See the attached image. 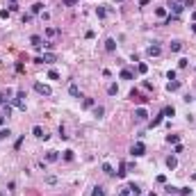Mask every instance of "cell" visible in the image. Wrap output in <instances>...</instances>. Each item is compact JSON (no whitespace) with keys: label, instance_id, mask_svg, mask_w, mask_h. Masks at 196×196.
I'll return each mask as SVG.
<instances>
[{"label":"cell","instance_id":"e575fe53","mask_svg":"<svg viewBox=\"0 0 196 196\" xmlns=\"http://www.w3.org/2000/svg\"><path fill=\"white\" fill-rule=\"evenodd\" d=\"M64 160H66V162L73 160V150H64Z\"/></svg>","mask_w":196,"mask_h":196},{"label":"cell","instance_id":"83f0119b","mask_svg":"<svg viewBox=\"0 0 196 196\" xmlns=\"http://www.w3.org/2000/svg\"><path fill=\"white\" fill-rule=\"evenodd\" d=\"M103 173H107V175H114V169L107 164V162H103Z\"/></svg>","mask_w":196,"mask_h":196},{"label":"cell","instance_id":"603a6c76","mask_svg":"<svg viewBox=\"0 0 196 196\" xmlns=\"http://www.w3.org/2000/svg\"><path fill=\"white\" fill-rule=\"evenodd\" d=\"M166 141L169 144H180V137L178 134H166Z\"/></svg>","mask_w":196,"mask_h":196},{"label":"cell","instance_id":"4fadbf2b","mask_svg":"<svg viewBox=\"0 0 196 196\" xmlns=\"http://www.w3.org/2000/svg\"><path fill=\"white\" fill-rule=\"evenodd\" d=\"M180 89V82L178 80H169V84H166V91H178Z\"/></svg>","mask_w":196,"mask_h":196},{"label":"cell","instance_id":"9c48e42d","mask_svg":"<svg viewBox=\"0 0 196 196\" xmlns=\"http://www.w3.org/2000/svg\"><path fill=\"white\" fill-rule=\"evenodd\" d=\"M169 9H171V14H173V16H178V14L182 11V2H171Z\"/></svg>","mask_w":196,"mask_h":196},{"label":"cell","instance_id":"836d02e7","mask_svg":"<svg viewBox=\"0 0 196 196\" xmlns=\"http://www.w3.org/2000/svg\"><path fill=\"white\" fill-rule=\"evenodd\" d=\"M82 107H93V98H84V100H82Z\"/></svg>","mask_w":196,"mask_h":196},{"label":"cell","instance_id":"7c38bea8","mask_svg":"<svg viewBox=\"0 0 196 196\" xmlns=\"http://www.w3.org/2000/svg\"><path fill=\"white\" fill-rule=\"evenodd\" d=\"M59 160V153H57V150H48L46 153V162H57Z\"/></svg>","mask_w":196,"mask_h":196},{"label":"cell","instance_id":"ac0fdd59","mask_svg":"<svg viewBox=\"0 0 196 196\" xmlns=\"http://www.w3.org/2000/svg\"><path fill=\"white\" fill-rule=\"evenodd\" d=\"M162 119H164V114H157V116H155V119L150 121V128H157V125L162 123Z\"/></svg>","mask_w":196,"mask_h":196},{"label":"cell","instance_id":"44dd1931","mask_svg":"<svg viewBox=\"0 0 196 196\" xmlns=\"http://www.w3.org/2000/svg\"><path fill=\"white\" fill-rule=\"evenodd\" d=\"M68 93L75 96V98H80V89H77V84H71V87H68Z\"/></svg>","mask_w":196,"mask_h":196},{"label":"cell","instance_id":"681fc988","mask_svg":"<svg viewBox=\"0 0 196 196\" xmlns=\"http://www.w3.org/2000/svg\"><path fill=\"white\" fill-rule=\"evenodd\" d=\"M175 2H185V0H175Z\"/></svg>","mask_w":196,"mask_h":196},{"label":"cell","instance_id":"d590c367","mask_svg":"<svg viewBox=\"0 0 196 196\" xmlns=\"http://www.w3.org/2000/svg\"><path fill=\"white\" fill-rule=\"evenodd\" d=\"M137 71H139V73H146V71H148V64H144V62H141L139 66H137Z\"/></svg>","mask_w":196,"mask_h":196},{"label":"cell","instance_id":"f6af8a7d","mask_svg":"<svg viewBox=\"0 0 196 196\" xmlns=\"http://www.w3.org/2000/svg\"><path fill=\"white\" fill-rule=\"evenodd\" d=\"M148 2H150V0H139V5H141V7H144V5H148Z\"/></svg>","mask_w":196,"mask_h":196},{"label":"cell","instance_id":"8992f818","mask_svg":"<svg viewBox=\"0 0 196 196\" xmlns=\"http://www.w3.org/2000/svg\"><path fill=\"white\" fill-rule=\"evenodd\" d=\"M30 43H32V46L36 48V50H39V48L43 46V39H41L39 34H32V36H30Z\"/></svg>","mask_w":196,"mask_h":196},{"label":"cell","instance_id":"ba28073f","mask_svg":"<svg viewBox=\"0 0 196 196\" xmlns=\"http://www.w3.org/2000/svg\"><path fill=\"white\" fill-rule=\"evenodd\" d=\"M130 98H132V100H139V103H146V100H148V98H146V96H141V93L137 91V89H132V91H130Z\"/></svg>","mask_w":196,"mask_h":196},{"label":"cell","instance_id":"52a82bcc","mask_svg":"<svg viewBox=\"0 0 196 196\" xmlns=\"http://www.w3.org/2000/svg\"><path fill=\"white\" fill-rule=\"evenodd\" d=\"M146 52H148V57H157L162 52V48L157 46V43H153V46H148V50H146Z\"/></svg>","mask_w":196,"mask_h":196},{"label":"cell","instance_id":"1f68e13d","mask_svg":"<svg viewBox=\"0 0 196 196\" xmlns=\"http://www.w3.org/2000/svg\"><path fill=\"white\" fill-rule=\"evenodd\" d=\"M48 77H50V80H59V73H57L55 68H50V71H48Z\"/></svg>","mask_w":196,"mask_h":196},{"label":"cell","instance_id":"ab89813d","mask_svg":"<svg viewBox=\"0 0 196 196\" xmlns=\"http://www.w3.org/2000/svg\"><path fill=\"white\" fill-rule=\"evenodd\" d=\"M157 182H160V185H166V175H157Z\"/></svg>","mask_w":196,"mask_h":196},{"label":"cell","instance_id":"60d3db41","mask_svg":"<svg viewBox=\"0 0 196 196\" xmlns=\"http://www.w3.org/2000/svg\"><path fill=\"white\" fill-rule=\"evenodd\" d=\"M194 2H196V0H185V2H182V7H194Z\"/></svg>","mask_w":196,"mask_h":196},{"label":"cell","instance_id":"ee69618b","mask_svg":"<svg viewBox=\"0 0 196 196\" xmlns=\"http://www.w3.org/2000/svg\"><path fill=\"white\" fill-rule=\"evenodd\" d=\"M2 105H7V100H5V96L0 93V107H2Z\"/></svg>","mask_w":196,"mask_h":196},{"label":"cell","instance_id":"bcb514c9","mask_svg":"<svg viewBox=\"0 0 196 196\" xmlns=\"http://www.w3.org/2000/svg\"><path fill=\"white\" fill-rule=\"evenodd\" d=\"M2 123H5V116H0V125H2Z\"/></svg>","mask_w":196,"mask_h":196},{"label":"cell","instance_id":"ffe728a7","mask_svg":"<svg viewBox=\"0 0 196 196\" xmlns=\"http://www.w3.org/2000/svg\"><path fill=\"white\" fill-rule=\"evenodd\" d=\"M182 50V41H171V52H178Z\"/></svg>","mask_w":196,"mask_h":196},{"label":"cell","instance_id":"9a60e30c","mask_svg":"<svg viewBox=\"0 0 196 196\" xmlns=\"http://www.w3.org/2000/svg\"><path fill=\"white\" fill-rule=\"evenodd\" d=\"M105 50L114 52V50H116V41H114V39H107V41H105Z\"/></svg>","mask_w":196,"mask_h":196},{"label":"cell","instance_id":"7bdbcfd3","mask_svg":"<svg viewBox=\"0 0 196 196\" xmlns=\"http://www.w3.org/2000/svg\"><path fill=\"white\" fill-rule=\"evenodd\" d=\"M173 153L178 155V153H182V144H175V148H173Z\"/></svg>","mask_w":196,"mask_h":196},{"label":"cell","instance_id":"8fae6325","mask_svg":"<svg viewBox=\"0 0 196 196\" xmlns=\"http://www.w3.org/2000/svg\"><path fill=\"white\" fill-rule=\"evenodd\" d=\"M166 166H169V171L178 169V160H175V155H171V157H166Z\"/></svg>","mask_w":196,"mask_h":196},{"label":"cell","instance_id":"f35d334b","mask_svg":"<svg viewBox=\"0 0 196 196\" xmlns=\"http://www.w3.org/2000/svg\"><path fill=\"white\" fill-rule=\"evenodd\" d=\"M62 2H64V5H68V7H71V5H77L80 0H62Z\"/></svg>","mask_w":196,"mask_h":196},{"label":"cell","instance_id":"d6986e66","mask_svg":"<svg viewBox=\"0 0 196 196\" xmlns=\"http://www.w3.org/2000/svg\"><path fill=\"white\" fill-rule=\"evenodd\" d=\"M162 114H164V116H173L175 114V109H173V105H166L164 109H162Z\"/></svg>","mask_w":196,"mask_h":196},{"label":"cell","instance_id":"5bb4252c","mask_svg":"<svg viewBox=\"0 0 196 196\" xmlns=\"http://www.w3.org/2000/svg\"><path fill=\"white\" fill-rule=\"evenodd\" d=\"M121 80H134V73L130 71V68H123V71H121Z\"/></svg>","mask_w":196,"mask_h":196},{"label":"cell","instance_id":"cb8c5ba5","mask_svg":"<svg viewBox=\"0 0 196 196\" xmlns=\"http://www.w3.org/2000/svg\"><path fill=\"white\" fill-rule=\"evenodd\" d=\"M41 9H43V2H34L32 5V14H41Z\"/></svg>","mask_w":196,"mask_h":196},{"label":"cell","instance_id":"30bf717a","mask_svg":"<svg viewBox=\"0 0 196 196\" xmlns=\"http://www.w3.org/2000/svg\"><path fill=\"white\" fill-rule=\"evenodd\" d=\"M55 59H57V55H55V52H43V57H41V64H43V62H46V64H52Z\"/></svg>","mask_w":196,"mask_h":196},{"label":"cell","instance_id":"6da1fadb","mask_svg":"<svg viewBox=\"0 0 196 196\" xmlns=\"http://www.w3.org/2000/svg\"><path fill=\"white\" fill-rule=\"evenodd\" d=\"M139 194H141V187H139V185H134V182H128V185L121 189L119 196H139Z\"/></svg>","mask_w":196,"mask_h":196},{"label":"cell","instance_id":"e0dca14e","mask_svg":"<svg viewBox=\"0 0 196 196\" xmlns=\"http://www.w3.org/2000/svg\"><path fill=\"white\" fill-rule=\"evenodd\" d=\"M107 93H109V96H116V93H119V84H116V82H112V84L107 87Z\"/></svg>","mask_w":196,"mask_h":196},{"label":"cell","instance_id":"7402d4cb","mask_svg":"<svg viewBox=\"0 0 196 196\" xmlns=\"http://www.w3.org/2000/svg\"><path fill=\"white\" fill-rule=\"evenodd\" d=\"M116 175H119V178H125V175H128V164H121V169L116 171Z\"/></svg>","mask_w":196,"mask_h":196},{"label":"cell","instance_id":"d6a6232c","mask_svg":"<svg viewBox=\"0 0 196 196\" xmlns=\"http://www.w3.org/2000/svg\"><path fill=\"white\" fill-rule=\"evenodd\" d=\"M9 137H11L9 128H7V130H0V139H9Z\"/></svg>","mask_w":196,"mask_h":196},{"label":"cell","instance_id":"f907efd6","mask_svg":"<svg viewBox=\"0 0 196 196\" xmlns=\"http://www.w3.org/2000/svg\"><path fill=\"white\" fill-rule=\"evenodd\" d=\"M9 2H16V0H9Z\"/></svg>","mask_w":196,"mask_h":196},{"label":"cell","instance_id":"484cf974","mask_svg":"<svg viewBox=\"0 0 196 196\" xmlns=\"http://www.w3.org/2000/svg\"><path fill=\"white\" fill-rule=\"evenodd\" d=\"M164 191H166V194H178L180 189H178V187H173V185H164Z\"/></svg>","mask_w":196,"mask_h":196},{"label":"cell","instance_id":"7a4b0ae2","mask_svg":"<svg viewBox=\"0 0 196 196\" xmlns=\"http://www.w3.org/2000/svg\"><path fill=\"white\" fill-rule=\"evenodd\" d=\"M34 91H36V93H41V96H50L52 89L48 87V84H43V82H34Z\"/></svg>","mask_w":196,"mask_h":196},{"label":"cell","instance_id":"74e56055","mask_svg":"<svg viewBox=\"0 0 196 196\" xmlns=\"http://www.w3.org/2000/svg\"><path fill=\"white\" fill-rule=\"evenodd\" d=\"M178 194H182V196H187V194H191V189H189V187H182V189H180V191H178Z\"/></svg>","mask_w":196,"mask_h":196},{"label":"cell","instance_id":"3957f363","mask_svg":"<svg viewBox=\"0 0 196 196\" xmlns=\"http://www.w3.org/2000/svg\"><path fill=\"white\" fill-rule=\"evenodd\" d=\"M130 153H132L134 157H141V155L146 153V146L141 144V141H137V144H132V148H130Z\"/></svg>","mask_w":196,"mask_h":196},{"label":"cell","instance_id":"7dc6e473","mask_svg":"<svg viewBox=\"0 0 196 196\" xmlns=\"http://www.w3.org/2000/svg\"><path fill=\"white\" fill-rule=\"evenodd\" d=\"M191 30H194V32H196V23H194V25H191Z\"/></svg>","mask_w":196,"mask_h":196},{"label":"cell","instance_id":"4dcf8cb0","mask_svg":"<svg viewBox=\"0 0 196 196\" xmlns=\"http://www.w3.org/2000/svg\"><path fill=\"white\" fill-rule=\"evenodd\" d=\"M155 14L160 16V18H166V9H164V7H157V9H155Z\"/></svg>","mask_w":196,"mask_h":196},{"label":"cell","instance_id":"5b68a950","mask_svg":"<svg viewBox=\"0 0 196 196\" xmlns=\"http://www.w3.org/2000/svg\"><path fill=\"white\" fill-rule=\"evenodd\" d=\"M32 134H34L36 139H48V134L43 132V128H41V125H34V128H32Z\"/></svg>","mask_w":196,"mask_h":196},{"label":"cell","instance_id":"8d00e7d4","mask_svg":"<svg viewBox=\"0 0 196 196\" xmlns=\"http://www.w3.org/2000/svg\"><path fill=\"white\" fill-rule=\"evenodd\" d=\"M46 182H48V185H55V182H57V178H55V175H48V178H46Z\"/></svg>","mask_w":196,"mask_h":196},{"label":"cell","instance_id":"f1b7e54d","mask_svg":"<svg viewBox=\"0 0 196 196\" xmlns=\"http://www.w3.org/2000/svg\"><path fill=\"white\" fill-rule=\"evenodd\" d=\"M46 34L48 36H57V34H59V30H57V27H46Z\"/></svg>","mask_w":196,"mask_h":196},{"label":"cell","instance_id":"c3c4849f","mask_svg":"<svg viewBox=\"0 0 196 196\" xmlns=\"http://www.w3.org/2000/svg\"><path fill=\"white\" fill-rule=\"evenodd\" d=\"M191 16H194V23H196V11H194V14H191Z\"/></svg>","mask_w":196,"mask_h":196},{"label":"cell","instance_id":"4316f807","mask_svg":"<svg viewBox=\"0 0 196 196\" xmlns=\"http://www.w3.org/2000/svg\"><path fill=\"white\" fill-rule=\"evenodd\" d=\"M91 196H105V189H103V187H100V185H98V187H93Z\"/></svg>","mask_w":196,"mask_h":196},{"label":"cell","instance_id":"2e32d148","mask_svg":"<svg viewBox=\"0 0 196 196\" xmlns=\"http://www.w3.org/2000/svg\"><path fill=\"white\" fill-rule=\"evenodd\" d=\"M11 105H14V107H18V109H23V112H25V103H23L21 98H11Z\"/></svg>","mask_w":196,"mask_h":196},{"label":"cell","instance_id":"277c9868","mask_svg":"<svg viewBox=\"0 0 196 196\" xmlns=\"http://www.w3.org/2000/svg\"><path fill=\"white\" fill-rule=\"evenodd\" d=\"M148 119V112H146L144 107H137L134 109V121H146Z\"/></svg>","mask_w":196,"mask_h":196},{"label":"cell","instance_id":"b9f144b4","mask_svg":"<svg viewBox=\"0 0 196 196\" xmlns=\"http://www.w3.org/2000/svg\"><path fill=\"white\" fill-rule=\"evenodd\" d=\"M16 98H21V100H23V98H25V91H23V89H18V91H16Z\"/></svg>","mask_w":196,"mask_h":196},{"label":"cell","instance_id":"f546056e","mask_svg":"<svg viewBox=\"0 0 196 196\" xmlns=\"http://www.w3.org/2000/svg\"><path fill=\"white\" fill-rule=\"evenodd\" d=\"M96 14H98V18H105V16H107V9H105V7H98Z\"/></svg>","mask_w":196,"mask_h":196},{"label":"cell","instance_id":"d4e9b609","mask_svg":"<svg viewBox=\"0 0 196 196\" xmlns=\"http://www.w3.org/2000/svg\"><path fill=\"white\" fill-rule=\"evenodd\" d=\"M103 114H105V107H100V105H96V107H93V116H98V119H100Z\"/></svg>","mask_w":196,"mask_h":196}]
</instances>
